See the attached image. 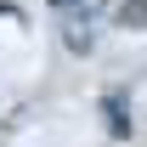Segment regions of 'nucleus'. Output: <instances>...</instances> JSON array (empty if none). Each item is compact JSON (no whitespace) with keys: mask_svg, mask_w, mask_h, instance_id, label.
I'll use <instances>...</instances> for the list:
<instances>
[{"mask_svg":"<svg viewBox=\"0 0 147 147\" xmlns=\"http://www.w3.org/2000/svg\"><path fill=\"white\" fill-rule=\"evenodd\" d=\"M119 23L125 28H147V0H130L125 11H119Z\"/></svg>","mask_w":147,"mask_h":147,"instance_id":"obj_1","label":"nucleus"}]
</instances>
